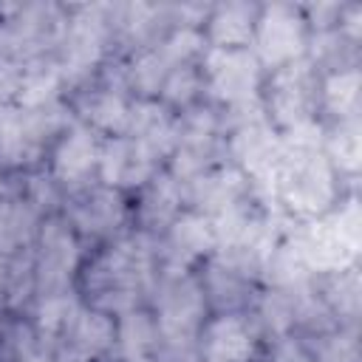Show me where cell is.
Here are the masks:
<instances>
[{
  "mask_svg": "<svg viewBox=\"0 0 362 362\" xmlns=\"http://www.w3.org/2000/svg\"><path fill=\"white\" fill-rule=\"evenodd\" d=\"M277 195L300 215H317L334 201V175L311 124L294 127L269 173Z\"/></svg>",
  "mask_w": 362,
  "mask_h": 362,
  "instance_id": "6da1fadb",
  "label": "cell"
},
{
  "mask_svg": "<svg viewBox=\"0 0 362 362\" xmlns=\"http://www.w3.org/2000/svg\"><path fill=\"white\" fill-rule=\"evenodd\" d=\"M300 257L308 269L320 272H342L354 266L359 255V206L351 198L339 212H331L314 223H308L300 235H294Z\"/></svg>",
  "mask_w": 362,
  "mask_h": 362,
  "instance_id": "7a4b0ae2",
  "label": "cell"
},
{
  "mask_svg": "<svg viewBox=\"0 0 362 362\" xmlns=\"http://www.w3.org/2000/svg\"><path fill=\"white\" fill-rule=\"evenodd\" d=\"M255 42L260 51V59L266 65L283 68L288 62H297V57L305 48V20L294 6L274 3L266 6L257 14L255 23Z\"/></svg>",
  "mask_w": 362,
  "mask_h": 362,
  "instance_id": "3957f363",
  "label": "cell"
},
{
  "mask_svg": "<svg viewBox=\"0 0 362 362\" xmlns=\"http://www.w3.org/2000/svg\"><path fill=\"white\" fill-rule=\"evenodd\" d=\"M206 79L218 99L249 105L257 93L260 68L246 48H212L206 54Z\"/></svg>",
  "mask_w": 362,
  "mask_h": 362,
  "instance_id": "277c9868",
  "label": "cell"
},
{
  "mask_svg": "<svg viewBox=\"0 0 362 362\" xmlns=\"http://www.w3.org/2000/svg\"><path fill=\"white\" fill-rule=\"evenodd\" d=\"M311 102H314V85H311L308 65L297 59V62L277 68V74L272 79V99H269L277 122H283L291 130L311 124L308 122Z\"/></svg>",
  "mask_w": 362,
  "mask_h": 362,
  "instance_id": "5b68a950",
  "label": "cell"
},
{
  "mask_svg": "<svg viewBox=\"0 0 362 362\" xmlns=\"http://www.w3.org/2000/svg\"><path fill=\"white\" fill-rule=\"evenodd\" d=\"M201 311H204L201 288L187 274H178L161 291V300H158V328L170 339H181V337H187L195 328Z\"/></svg>",
  "mask_w": 362,
  "mask_h": 362,
  "instance_id": "8992f818",
  "label": "cell"
},
{
  "mask_svg": "<svg viewBox=\"0 0 362 362\" xmlns=\"http://www.w3.org/2000/svg\"><path fill=\"white\" fill-rule=\"evenodd\" d=\"M105 48V20L99 8H82L68 28L65 37V74L82 76L88 74Z\"/></svg>",
  "mask_w": 362,
  "mask_h": 362,
  "instance_id": "52a82bcc",
  "label": "cell"
},
{
  "mask_svg": "<svg viewBox=\"0 0 362 362\" xmlns=\"http://www.w3.org/2000/svg\"><path fill=\"white\" fill-rule=\"evenodd\" d=\"M153 156L130 136H116L99 150V170L110 187H136L153 173Z\"/></svg>",
  "mask_w": 362,
  "mask_h": 362,
  "instance_id": "ba28073f",
  "label": "cell"
},
{
  "mask_svg": "<svg viewBox=\"0 0 362 362\" xmlns=\"http://www.w3.org/2000/svg\"><path fill=\"white\" fill-rule=\"evenodd\" d=\"M76 266V243L74 235L62 223H48L42 229V252H40V283L51 294H65V283Z\"/></svg>",
  "mask_w": 362,
  "mask_h": 362,
  "instance_id": "9c48e42d",
  "label": "cell"
},
{
  "mask_svg": "<svg viewBox=\"0 0 362 362\" xmlns=\"http://www.w3.org/2000/svg\"><path fill=\"white\" fill-rule=\"evenodd\" d=\"M215 124L206 110H195L187 122L175 130V173L178 175H198L212 153Z\"/></svg>",
  "mask_w": 362,
  "mask_h": 362,
  "instance_id": "30bf717a",
  "label": "cell"
},
{
  "mask_svg": "<svg viewBox=\"0 0 362 362\" xmlns=\"http://www.w3.org/2000/svg\"><path fill=\"white\" fill-rule=\"evenodd\" d=\"M204 362H249L252 334L238 317H218L204 334Z\"/></svg>",
  "mask_w": 362,
  "mask_h": 362,
  "instance_id": "8fae6325",
  "label": "cell"
},
{
  "mask_svg": "<svg viewBox=\"0 0 362 362\" xmlns=\"http://www.w3.org/2000/svg\"><path fill=\"white\" fill-rule=\"evenodd\" d=\"M99 164V147L90 130L74 127L54 153V173L65 184H79L90 175V170Z\"/></svg>",
  "mask_w": 362,
  "mask_h": 362,
  "instance_id": "7c38bea8",
  "label": "cell"
},
{
  "mask_svg": "<svg viewBox=\"0 0 362 362\" xmlns=\"http://www.w3.org/2000/svg\"><path fill=\"white\" fill-rule=\"evenodd\" d=\"M127 133L133 141H139L153 158L164 156L173 150L175 144V124L170 122V116L153 105V102H141L130 110V119H127Z\"/></svg>",
  "mask_w": 362,
  "mask_h": 362,
  "instance_id": "4fadbf2b",
  "label": "cell"
},
{
  "mask_svg": "<svg viewBox=\"0 0 362 362\" xmlns=\"http://www.w3.org/2000/svg\"><path fill=\"white\" fill-rule=\"evenodd\" d=\"M235 156L255 173V175H269L283 141L274 139V133L260 122V119H249L238 127L235 133Z\"/></svg>",
  "mask_w": 362,
  "mask_h": 362,
  "instance_id": "5bb4252c",
  "label": "cell"
},
{
  "mask_svg": "<svg viewBox=\"0 0 362 362\" xmlns=\"http://www.w3.org/2000/svg\"><path fill=\"white\" fill-rule=\"evenodd\" d=\"M257 11L246 3H226L218 6L209 20V37L212 48H243L255 37Z\"/></svg>",
  "mask_w": 362,
  "mask_h": 362,
  "instance_id": "9a60e30c",
  "label": "cell"
},
{
  "mask_svg": "<svg viewBox=\"0 0 362 362\" xmlns=\"http://www.w3.org/2000/svg\"><path fill=\"white\" fill-rule=\"evenodd\" d=\"M215 226L201 215H181L170 229V249L175 263H189L215 246Z\"/></svg>",
  "mask_w": 362,
  "mask_h": 362,
  "instance_id": "2e32d148",
  "label": "cell"
},
{
  "mask_svg": "<svg viewBox=\"0 0 362 362\" xmlns=\"http://www.w3.org/2000/svg\"><path fill=\"white\" fill-rule=\"evenodd\" d=\"M322 99H325V107L334 116H339V122L356 119V113H359V71L348 68V71L331 74L322 85Z\"/></svg>",
  "mask_w": 362,
  "mask_h": 362,
  "instance_id": "e0dca14e",
  "label": "cell"
},
{
  "mask_svg": "<svg viewBox=\"0 0 362 362\" xmlns=\"http://www.w3.org/2000/svg\"><path fill=\"white\" fill-rule=\"evenodd\" d=\"M68 334L74 339V348L82 356H96V354H102L113 342L110 320L105 314H96V311H79Z\"/></svg>",
  "mask_w": 362,
  "mask_h": 362,
  "instance_id": "ac0fdd59",
  "label": "cell"
},
{
  "mask_svg": "<svg viewBox=\"0 0 362 362\" xmlns=\"http://www.w3.org/2000/svg\"><path fill=\"white\" fill-rule=\"evenodd\" d=\"M122 221V201L110 189L90 192L79 206H76V223L85 232H105Z\"/></svg>",
  "mask_w": 362,
  "mask_h": 362,
  "instance_id": "d6986e66",
  "label": "cell"
},
{
  "mask_svg": "<svg viewBox=\"0 0 362 362\" xmlns=\"http://www.w3.org/2000/svg\"><path fill=\"white\" fill-rule=\"evenodd\" d=\"M34 209L23 201H0V252H11L28 240Z\"/></svg>",
  "mask_w": 362,
  "mask_h": 362,
  "instance_id": "ffe728a7",
  "label": "cell"
},
{
  "mask_svg": "<svg viewBox=\"0 0 362 362\" xmlns=\"http://www.w3.org/2000/svg\"><path fill=\"white\" fill-rule=\"evenodd\" d=\"M59 76H62V71L54 65H37V68L25 71V76L20 79V88H17L25 110L45 107L59 88Z\"/></svg>",
  "mask_w": 362,
  "mask_h": 362,
  "instance_id": "44dd1931",
  "label": "cell"
},
{
  "mask_svg": "<svg viewBox=\"0 0 362 362\" xmlns=\"http://www.w3.org/2000/svg\"><path fill=\"white\" fill-rule=\"evenodd\" d=\"M178 201H181V192L175 187L173 178H156L153 187L147 189L144 195V206H141V215L147 223L158 226V223H167L175 212H178Z\"/></svg>",
  "mask_w": 362,
  "mask_h": 362,
  "instance_id": "7402d4cb",
  "label": "cell"
},
{
  "mask_svg": "<svg viewBox=\"0 0 362 362\" xmlns=\"http://www.w3.org/2000/svg\"><path fill=\"white\" fill-rule=\"evenodd\" d=\"M88 116L96 127L107 130V133H122L127 130V119H130V107L124 105V99L113 90L96 93L88 105Z\"/></svg>",
  "mask_w": 362,
  "mask_h": 362,
  "instance_id": "603a6c76",
  "label": "cell"
},
{
  "mask_svg": "<svg viewBox=\"0 0 362 362\" xmlns=\"http://www.w3.org/2000/svg\"><path fill=\"white\" fill-rule=\"evenodd\" d=\"M119 342L127 359H141L156 342V325L147 314H127L119 328Z\"/></svg>",
  "mask_w": 362,
  "mask_h": 362,
  "instance_id": "cb8c5ba5",
  "label": "cell"
},
{
  "mask_svg": "<svg viewBox=\"0 0 362 362\" xmlns=\"http://www.w3.org/2000/svg\"><path fill=\"white\" fill-rule=\"evenodd\" d=\"M79 314V305L74 297L68 294H48L37 311V322L42 328V334H62L71 331L74 320Z\"/></svg>",
  "mask_w": 362,
  "mask_h": 362,
  "instance_id": "d4e9b609",
  "label": "cell"
},
{
  "mask_svg": "<svg viewBox=\"0 0 362 362\" xmlns=\"http://www.w3.org/2000/svg\"><path fill=\"white\" fill-rule=\"evenodd\" d=\"M359 122L348 119L339 122V127L334 130V136L328 139V156L334 158V164H339L348 173L359 170Z\"/></svg>",
  "mask_w": 362,
  "mask_h": 362,
  "instance_id": "484cf974",
  "label": "cell"
},
{
  "mask_svg": "<svg viewBox=\"0 0 362 362\" xmlns=\"http://www.w3.org/2000/svg\"><path fill=\"white\" fill-rule=\"evenodd\" d=\"M170 71H173V65L167 62V57H164L161 48H156V51H144V54L133 62L130 82H133L141 93H156V90L164 85V79H167Z\"/></svg>",
  "mask_w": 362,
  "mask_h": 362,
  "instance_id": "4316f807",
  "label": "cell"
},
{
  "mask_svg": "<svg viewBox=\"0 0 362 362\" xmlns=\"http://www.w3.org/2000/svg\"><path fill=\"white\" fill-rule=\"evenodd\" d=\"M328 294H331V300H334L339 314L356 317V311H359V274H356V269L348 266V269L337 272Z\"/></svg>",
  "mask_w": 362,
  "mask_h": 362,
  "instance_id": "83f0119b",
  "label": "cell"
},
{
  "mask_svg": "<svg viewBox=\"0 0 362 362\" xmlns=\"http://www.w3.org/2000/svg\"><path fill=\"white\" fill-rule=\"evenodd\" d=\"M195 88H198V76H195V71H192L189 65H178V68H173V71L167 74L164 85H161L164 96H167L170 102H178V105L189 102L192 93H195Z\"/></svg>",
  "mask_w": 362,
  "mask_h": 362,
  "instance_id": "f1b7e54d",
  "label": "cell"
},
{
  "mask_svg": "<svg viewBox=\"0 0 362 362\" xmlns=\"http://www.w3.org/2000/svg\"><path fill=\"white\" fill-rule=\"evenodd\" d=\"M322 362H356V342L351 337H337L322 348Z\"/></svg>",
  "mask_w": 362,
  "mask_h": 362,
  "instance_id": "f546056e",
  "label": "cell"
},
{
  "mask_svg": "<svg viewBox=\"0 0 362 362\" xmlns=\"http://www.w3.org/2000/svg\"><path fill=\"white\" fill-rule=\"evenodd\" d=\"M17 88H20V76L14 74V68H11L8 62L0 59V99L8 96V93L17 90Z\"/></svg>",
  "mask_w": 362,
  "mask_h": 362,
  "instance_id": "4dcf8cb0",
  "label": "cell"
},
{
  "mask_svg": "<svg viewBox=\"0 0 362 362\" xmlns=\"http://www.w3.org/2000/svg\"><path fill=\"white\" fill-rule=\"evenodd\" d=\"M20 362H51V359L42 356V354H31V356H25V359H20Z\"/></svg>",
  "mask_w": 362,
  "mask_h": 362,
  "instance_id": "1f68e13d",
  "label": "cell"
}]
</instances>
